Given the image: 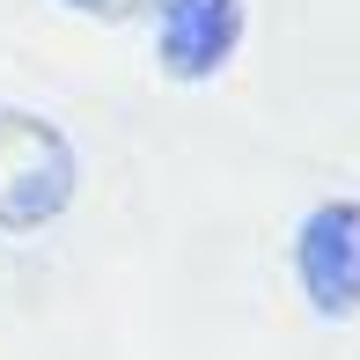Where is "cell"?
<instances>
[{"label": "cell", "mask_w": 360, "mask_h": 360, "mask_svg": "<svg viewBox=\"0 0 360 360\" xmlns=\"http://www.w3.org/2000/svg\"><path fill=\"white\" fill-rule=\"evenodd\" d=\"M81 191V155L37 110L0 103V236H37L74 206Z\"/></svg>", "instance_id": "obj_1"}, {"label": "cell", "mask_w": 360, "mask_h": 360, "mask_svg": "<svg viewBox=\"0 0 360 360\" xmlns=\"http://www.w3.org/2000/svg\"><path fill=\"white\" fill-rule=\"evenodd\" d=\"M294 287L316 316H360V199H323L294 228Z\"/></svg>", "instance_id": "obj_2"}, {"label": "cell", "mask_w": 360, "mask_h": 360, "mask_svg": "<svg viewBox=\"0 0 360 360\" xmlns=\"http://www.w3.org/2000/svg\"><path fill=\"white\" fill-rule=\"evenodd\" d=\"M250 30V0H155V59L169 81H214Z\"/></svg>", "instance_id": "obj_3"}, {"label": "cell", "mask_w": 360, "mask_h": 360, "mask_svg": "<svg viewBox=\"0 0 360 360\" xmlns=\"http://www.w3.org/2000/svg\"><path fill=\"white\" fill-rule=\"evenodd\" d=\"M67 8L89 22H133V15H155V0H67Z\"/></svg>", "instance_id": "obj_4"}]
</instances>
